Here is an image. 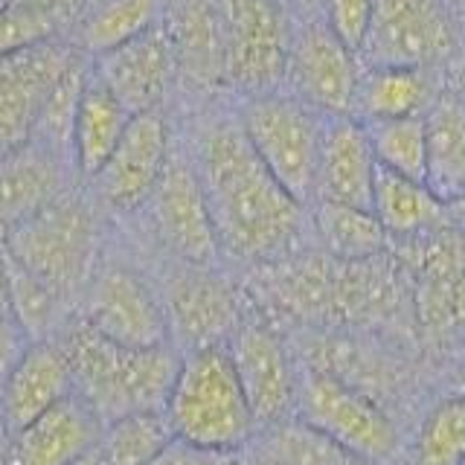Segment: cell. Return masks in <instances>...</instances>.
<instances>
[{"mask_svg":"<svg viewBox=\"0 0 465 465\" xmlns=\"http://www.w3.org/2000/svg\"><path fill=\"white\" fill-rule=\"evenodd\" d=\"M189 160L207 195L222 253L271 262L297 242L305 207L262 163L236 116L203 120Z\"/></svg>","mask_w":465,"mask_h":465,"instance_id":"cell-1","label":"cell"},{"mask_svg":"<svg viewBox=\"0 0 465 465\" xmlns=\"http://www.w3.org/2000/svg\"><path fill=\"white\" fill-rule=\"evenodd\" d=\"M53 338L67 355L73 390L94 407L105 425L125 413L166 411L183 355L174 343H116L87 326L76 312L55 329Z\"/></svg>","mask_w":465,"mask_h":465,"instance_id":"cell-2","label":"cell"},{"mask_svg":"<svg viewBox=\"0 0 465 465\" xmlns=\"http://www.w3.org/2000/svg\"><path fill=\"white\" fill-rule=\"evenodd\" d=\"M0 244L70 312H76L82 291L105 251V213L87 186L76 183L0 236Z\"/></svg>","mask_w":465,"mask_h":465,"instance_id":"cell-3","label":"cell"},{"mask_svg":"<svg viewBox=\"0 0 465 465\" xmlns=\"http://www.w3.org/2000/svg\"><path fill=\"white\" fill-rule=\"evenodd\" d=\"M163 413L174 440L203 450H232L251 436L256 419L227 343L186 349Z\"/></svg>","mask_w":465,"mask_h":465,"instance_id":"cell-4","label":"cell"},{"mask_svg":"<svg viewBox=\"0 0 465 465\" xmlns=\"http://www.w3.org/2000/svg\"><path fill=\"white\" fill-rule=\"evenodd\" d=\"M236 120L247 143L253 145V152L273 178L285 186V193L302 207H309L314 201L326 116L276 87V91L247 94Z\"/></svg>","mask_w":465,"mask_h":465,"instance_id":"cell-5","label":"cell"},{"mask_svg":"<svg viewBox=\"0 0 465 465\" xmlns=\"http://www.w3.org/2000/svg\"><path fill=\"white\" fill-rule=\"evenodd\" d=\"M76 314L99 334L125 346L172 343L166 305L157 282L125 253L102 251L87 280Z\"/></svg>","mask_w":465,"mask_h":465,"instance_id":"cell-6","label":"cell"},{"mask_svg":"<svg viewBox=\"0 0 465 465\" xmlns=\"http://www.w3.org/2000/svg\"><path fill=\"white\" fill-rule=\"evenodd\" d=\"M224 35L227 87L262 94L282 87L291 26L282 0H213Z\"/></svg>","mask_w":465,"mask_h":465,"instance_id":"cell-7","label":"cell"},{"mask_svg":"<svg viewBox=\"0 0 465 465\" xmlns=\"http://www.w3.org/2000/svg\"><path fill=\"white\" fill-rule=\"evenodd\" d=\"M361 53L326 26L323 18H309L291 29V47L282 87L320 116H355L361 91Z\"/></svg>","mask_w":465,"mask_h":465,"instance_id":"cell-8","label":"cell"},{"mask_svg":"<svg viewBox=\"0 0 465 465\" xmlns=\"http://www.w3.org/2000/svg\"><path fill=\"white\" fill-rule=\"evenodd\" d=\"M140 213L149 218L152 236L169 259L215 268L222 244H218L210 203L189 154L172 152L152 198Z\"/></svg>","mask_w":465,"mask_h":465,"instance_id":"cell-9","label":"cell"},{"mask_svg":"<svg viewBox=\"0 0 465 465\" xmlns=\"http://www.w3.org/2000/svg\"><path fill=\"white\" fill-rule=\"evenodd\" d=\"M457 53V24L448 0H375L361 58L367 67H445Z\"/></svg>","mask_w":465,"mask_h":465,"instance_id":"cell-10","label":"cell"},{"mask_svg":"<svg viewBox=\"0 0 465 465\" xmlns=\"http://www.w3.org/2000/svg\"><path fill=\"white\" fill-rule=\"evenodd\" d=\"M172 145V125L163 111H143L131 116L123 140L116 143L114 154L105 166L96 172V178L87 186L99 210L105 215L131 218L137 215L145 201L152 198L154 186L163 174Z\"/></svg>","mask_w":465,"mask_h":465,"instance_id":"cell-11","label":"cell"},{"mask_svg":"<svg viewBox=\"0 0 465 465\" xmlns=\"http://www.w3.org/2000/svg\"><path fill=\"white\" fill-rule=\"evenodd\" d=\"M160 282V297L166 305L172 343L186 349L224 343L242 323L239 300L222 276H215L210 265H186L174 262Z\"/></svg>","mask_w":465,"mask_h":465,"instance_id":"cell-12","label":"cell"},{"mask_svg":"<svg viewBox=\"0 0 465 465\" xmlns=\"http://www.w3.org/2000/svg\"><path fill=\"white\" fill-rule=\"evenodd\" d=\"M300 411L329 442L363 460H384L396 450V430L378 407L358 390L326 372L305 378Z\"/></svg>","mask_w":465,"mask_h":465,"instance_id":"cell-13","label":"cell"},{"mask_svg":"<svg viewBox=\"0 0 465 465\" xmlns=\"http://www.w3.org/2000/svg\"><path fill=\"white\" fill-rule=\"evenodd\" d=\"M79 53L55 38L0 55V157L33 140L44 99Z\"/></svg>","mask_w":465,"mask_h":465,"instance_id":"cell-14","label":"cell"},{"mask_svg":"<svg viewBox=\"0 0 465 465\" xmlns=\"http://www.w3.org/2000/svg\"><path fill=\"white\" fill-rule=\"evenodd\" d=\"M91 64L131 114L163 111V102L178 79L163 18L143 35L91 58Z\"/></svg>","mask_w":465,"mask_h":465,"instance_id":"cell-15","label":"cell"},{"mask_svg":"<svg viewBox=\"0 0 465 465\" xmlns=\"http://www.w3.org/2000/svg\"><path fill=\"white\" fill-rule=\"evenodd\" d=\"M105 421L76 390L12 433L9 465H79L96 454Z\"/></svg>","mask_w":465,"mask_h":465,"instance_id":"cell-16","label":"cell"},{"mask_svg":"<svg viewBox=\"0 0 465 465\" xmlns=\"http://www.w3.org/2000/svg\"><path fill=\"white\" fill-rule=\"evenodd\" d=\"M230 358L236 363L242 390L251 404V413L256 421H273L280 419L291 396H294V375L282 341L276 331L259 320L239 323L230 334Z\"/></svg>","mask_w":465,"mask_h":465,"instance_id":"cell-17","label":"cell"},{"mask_svg":"<svg viewBox=\"0 0 465 465\" xmlns=\"http://www.w3.org/2000/svg\"><path fill=\"white\" fill-rule=\"evenodd\" d=\"M375 174L378 160L372 154L367 128L358 116H331V120H326L317 160L314 201H338L372 210Z\"/></svg>","mask_w":465,"mask_h":465,"instance_id":"cell-18","label":"cell"},{"mask_svg":"<svg viewBox=\"0 0 465 465\" xmlns=\"http://www.w3.org/2000/svg\"><path fill=\"white\" fill-rule=\"evenodd\" d=\"M163 29L172 44L178 79L195 91L227 87L224 35L213 0H166Z\"/></svg>","mask_w":465,"mask_h":465,"instance_id":"cell-19","label":"cell"},{"mask_svg":"<svg viewBox=\"0 0 465 465\" xmlns=\"http://www.w3.org/2000/svg\"><path fill=\"white\" fill-rule=\"evenodd\" d=\"M79 183L67 157L26 143L0 157V236Z\"/></svg>","mask_w":465,"mask_h":465,"instance_id":"cell-20","label":"cell"},{"mask_svg":"<svg viewBox=\"0 0 465 465\" xmlns=\"http://www.w3.org/2000/svg\"><path fill=\"white\" fill-rule=\"evenodd\" d=\"M70 392L73 372L58 341H29L24 355L12 367L4 387H0V413H4L9 436L26 428L41 413H47L53 404L67 399Z\"/></svg>","mask_w":465,"mask_h":465,"instance_id":"cell-21","label":"cell"},{"mask_svg":"<svg viewBox=\"0 0 465 465\" xmlns=\"http://www.w3.org/2000/svg\"><path fill=\"white\" fill-rule=\"evenodd\" d=\"M131 116L134 114L114 96V91L96 76L91 64L70 134V163L79 183H91L96 178V172L114 154L116 143L123 140Z\"/></svg>","mask_w":465,"mask_h":465,"instance_id":"cell-22","label":"cell"},{"mask_svg":"<svg viewBox=\"0 0 465 465\" xmlns=\"http://www.w3.org/2000/svg\"><path fill=\"white\" fill-rule=\"evenodd\" d=\"M442 84H436L430 67L363 64L361 91L355 116L361 123L370 120H399V116H425Z\"/></svg>","mask_w":465,"mask_h":465,"instance_id":"cell-23","label":"cell"},{"mask_svg":"<svg viewBox=\"0 0 465 465\" xmlns=\"http://www.w3.org/2000/svg\"><path fill=\"white\" fill-rule=\"evenodd\" d=\"M428 186L445 203L465 195V102L442 84L425 114Z\"/></svg>","mask_w":465,"mask_h":465,"instance_id":"cell-24","label":"cell"},{"mask_svg":"<svg viewBox=\"0 0 465 465\" xmlns=\"http://www.w3.org/2000/svg\"><path fill=\"white\" fill-rule=\"evenodd\" d=\"M372 213L387 236H413L448 215V203L433 193L428 181L378 166L372 186Z\"/></svg>","mask_w":465,"mask_h":465,"instance_id":"cell-25","label":"cell"},{"mask_svg":"<svg viewBox=\"0 0 465 465\" xmlns=\"http://www.w3.org/2000/svg\"><path fill=\"white\" fill-rule=\"evenodd\" d=\"M163 4L166 0H94L73 44L96 58L160 24Z\"/></svg>","mask_w":465,"mask_h":465,"instance_id":"cell-26","label":"cell"},{"mask_svg":"<svg viewBox=\"0 0 465 465\" xmlns=\"http://www.w3.org/2000/svg\"><path fill=\"white\" fill-rule=\"evenodd\" d=\"M172 440L163 411H137L102 428L96 454L102 465H152Z\"/></svg>","mask_w":465,"mask_h":465,"instance_id":"cell-27","label":"cell"},{"mask_svg":"<svg viewBox=\"0 0 465 465\" xmlns=\"http://www.w3.org/2000/svg\"><path fill=\"white\" fill-rule=\"evenodd\" d=\"M0 256H4V271H6L9 314L18 320V326L26 331L29 341L53 338L55 329L62 326L73 312L35 273H29L21 262H15L4 244H0Z\"/></svg>","mask_w":465,"mask_h":465,"instance_id":"cell-28","label":"cell"},{"mask_svg":"<svg viewBox=\"0 0 465 465\" xmlns=\"http://www.w3.org/2000/svg\"><path fill=\"white\" fill-rule=\"evenodd\" d=\"M314 224L323 244L343 259H370L387 244V230L372 210L338 201H314Z\"/></svg>","mask_w":465,"mask_h":465,"instance_id":"cell-29","label":"cell"},{"mask_svg":"<svg viewBox=\"0 0 465 465\" xmlns=\"http://www.w3.org/2000/svg\"><path fill=\"white\" fill-rule=\"evenodd\" d=\"M378 166L428 181V125L425 116H399V120L363 123Z\"/></svg>","mask_w":465,"mask_h":465,"instance_id":"cell-30","label":"cell"},{"mask_svg":"<svg viewBox=\"0 0 465 465\" xmlns=\"http://www.w3.org/2000/svg\"><path fill=\"white\" fill-rule=\"evenodd\" d=\"M87 70H91V55L79 53L70 62V67L58 76L47 99H44L33 140L29 143H38L44 149H50V152L70 160L73 120H76V108H79V96H82V87L87 79Z\"/></svg>","mask_w":465,"mask_h":465,"instance_id":"cell-31","label":"cell"},{"mask_svg":"<svg viewBox=\"0 0 465 465\" xmlns=\"http://www.w3.org/2000/svg\"><path fill=\"white\" fill-rule=\"evenodd\" d=\"M419 465H465V396L442 401L419 433Z\"/></svg>","mask_w":465,"mask_h":465,"instance_id":"cell-32","label":"cell"},{"mask_svg":"<svg viewBox=\"0 0 465 465\" xmlns=\"http://www.w3.org/2000/svg\"><path fill=\"white\" fill-rule=\"evenodd\" d=\"M320 6H323V21L331 33L361 53L372 24L375 0H323Z\"/></svg>","mask_w":465,"mask_h":465,"instance_id":"cell-33","label":"cell"},{"mask_svg":"<svg viewBox=\"0 0 465 465\" xmlns=\"http://www.w3.org/2000/svg\"><path fill=\"white\" fill-rule=\"evenodd\" d=\"M26 343H29V338L18 326V320H15L9 312H0V387H4L12 367L24 355Z\"/></svg>","mask_w":465,"mask_h":465,"instance_id":"cell-34","label":"cell"},{"mask_svg":"<svg viewBox=\"0 0 465 465\" xmlns=\"http://www.w3.org/2000/svg\"><path fill=\"white\" fill-rule=\"evenodd\" d=\"M224 454L227 450H203L181 440H172L152 465H222Z\"/></svg>","mask_w":465,"mask_h":465,"instance_id":"cell-35","label":"cell"},{"mask_svg":"<svg viewBox=\"0 0 465 465\" xmlns=\"http://www.w3.org/2000/svg\"><path fill=\"white\" fill-rule=\"evenodd\" d=\"M442 84L448 87L450 94L460 96L465 102V50L462 53L457 50L454 55H450V62L445 64V79H442Z\"/></svg>","mask_w":465,"mask_h":465,"instance_id":"cell-36","label":"cell"},{"mask_svg":"<svg viewBox=\"0 0 465 465\" xmlns=\"http://www.w3.org/2000/svg\"><path fill=\"white\" fill-rule=\"evenodd\" d=\"M9 442H12V436L4 421V413H0V465H9Z\"/></svg>","mask_w":465,"mask_h":465,"instance_id":"cell-37","label":"cell"},{"mask_svg":"<svg viewBox=\"0 0 465 465\" xmlns=\"http://www.w3.org/2000/svg\"><path fill=\"white\" fill-rule=\"evenodd\" d=\"M448 215L454 218V222L465 224V195H460V198H454L448 203Z\"/></svg>","mask_w":465,"mask_h":465,"instance_id":"cell-38","label":"cell"},{"mask_svg":"<svg viewBox=\"0 0 465 465\" xmlns=\"http://www.w3.org/2000/svg\"><path fill=\"white\" fill-rule=\"evenodd\" d=\"M0 312H9V294H6V271H4V256H0Z\"/></svg>","mask_w":465,"mask_h":465,"instance_id":"cell-39","label":"cell"},{"mask_svg":"<svg viewBox=\"0 0 465 465\" xmlns=\"http://www.w3.org/2000/svg\"><path fill=\"white\" fill-rule=\"evenodd\" d=\"M300 4H302V6H320L323 0H300Z\"/></svg>","mask_w":465,"mask_h":465,"instance_id":"cell-40","label":"cell"}]
</instances>
